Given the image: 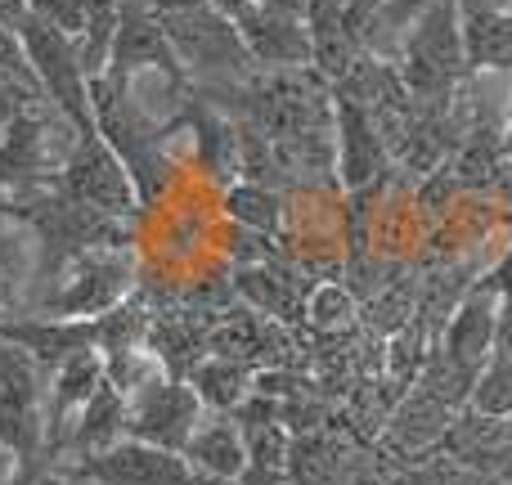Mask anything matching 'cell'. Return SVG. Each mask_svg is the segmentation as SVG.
<instances>
[{"mask_svg":"<svg viewBox=\"0 0 512 485\" xmlns=\"http://www.w3.org/2000/svg\"><path fill=\"white\" fill-rule=\"evenodd\" d=\"M90 113H95V131L108 140V149L126 162L140 203L153 207L162 198V189L171 185L167 135L176 131V122L153 117L149 108L131 95V81H117V77H108V72L90 81Z\"/></svg>","mask_w":512,"mask_h":485,"instance_id":"1","label":"cell"},{"mask_svg":"<svg viewBox=\"0 0 512 485\" xmlns=\"http://www.w3.org/2000/svg\"><path fill=\"white\" fill-rule=\"evenodd\" d=\"M396 72L414 104H445V99L472 77L468 54H463L459 0H432V5L409 23Z\"/></svg>","mask_w":512,"mask_h":485,"instance_id":"2","label":"cell"},{"mask_svg":"<svg viewBox=\"0 0 512 485\" xmlns=\"http://www.w3.org/2000/svg\"><path fill=\"white\" fill-rule=\"evenodd\" d=\"M162 27H167L171 45H176L180 63H185L189 81L198 90L234 86V81H248L252 72H261L248 54V45H243L239 23L230 14H221V9L203 5V9H189V14H171L162 18Z\"/></svg>","mask_w":512,"mask_h":485,"instance_id":"3","label":"cell"},{"mask_svg":"<svg viewBox=\"0 0 512 485\" xmlns=\"http://www.w3.org/2000/svg\"><path fill=\"white\" fill-rule=\"evenodd\" d=\"M135 297V256L131 247H104V252H86L59 274L54 288L32 306V315L54 319H99L113 306Z\"/></svg>","mask_w":512,"mask_h":485,"instance_id":"4","label":"cell"},{"mask_svg":"<svg viewBox=\"0 0 512 485\" xmlns=\"http://www.w3.org/2000/svg\"><path fill=\"white\" fill-rule=\"evenodd\" d=\"M18 41H23L27 63H32V72H36V81H41V90H45V99H50L54 113H59L68 126H77L81 135L95 131V113H90V77L77 59L72 36L27 14L23 27H18Z\"/></svg>","mask_w":512,"mask_h":485,"instance_id":"5","label":"cell"},{"mask_svg":"<svg viewBox=\"0 0 512 485\" xmlns=\"http://www.w3.org/2000/svg\"><path fill=\"white\" fill-rule=\"evenodd\" d=\"M54 185L68 198L86 207H99V212L117 216V221H131L140 212V194H135V180L126 171V162L108 149V140L99 131H86L68 144V158H63Z\"/></svg>","mask_w":512,"mask_h":485,"instance_id":"6","label":"cell"},{"mask_svg":"<svg viewBox=\"0 0 512 485\" xmlns=\"http://www.w3.org/2000/svg\"><path fill=\"white\" fill-rule=\"evenodd\" d=\"M198 427H203V400L185 378L153 373L144 387H135L126 396V436L131 441L185 454Z\"/></svg>","mask_w":512,"mask_h":485,"instance_id":"7","label":"cell"},{"mask_svg":"<svg viewBox=\"0 0 512 485\" xmlns=\"http://www.w3.org/2000/svg\"><path fill=\"white\" fill-rule=\"evenodd\" d=\"M68 485H194V468L185 454L176 450H158L144 441H117L104 454L63 468Z\"/></svg>","mask_w":512,"mask_h":485,"instance_id":"8","label":"cell"},{"mask_svg":"<svg viewBox=\"0 0 512 485\" xmlns=\"http://www.w3.org/2000/svg\"><path fill=\"white\" fill-rule=\"evenodd\" d=\"M149 68V72H162V77L171 81V86L189 90L194 81H189L185 63H180L176 45H171L167 27H162V18L153 14L144 0H122V18H117V41H113V59H108V77L117 81H131Z\"/></svg>","mask_w":512,"mask_h":485,"instance_id":"9","label":"cell"},{"mask_svg":"<svg viewBox=\"0 0 512 485\" xmlns=\"http://www.w3.org/2000/svg\"><path fill=\"white\" fill-rule=\"evenodd\" d=\"M333 140H337V185L346 194L382 189L391 176V149L364 104L333 95Z\"/></svg>","mask_w":512,"mask_h":485,"instance_id":"10","label":"cell"},{"mask_svg":"<svg viewBox=\"0 0 512 485\" xmlns=\"http://www.w3.org/2000/svg\"><path fill=\"white\" fill-rule=\"evenodd\" d=\"M36 279H41V243L32 225L5 212L0 216V324L32 315Z\"/></svg>","mask_w":512,"mask_h":485,"instance_id":"11","label":"cell"},{"mask_svg":"<svg viewBox=\"0 0 512 485\" xmlns=\"http://www.w3.org/2000/svg\"><path fill=\"white\" fill-rule=\"evenodd\" d=\"M499 306H504V301H499L495 292H481V288H472L468 283V292H463L459 306H454L450 328H445L441 351L450 355L463 373H472V378H481V369H486L490 355H495Z\"/></svg>","mask_w":512,"mask_h":485,"instance_id":"12","label":"cell"},{"mask_svg":"<svg viewBox=\"0 0 512 485\" xmlns=\"http://www.w3.org/2000/svg\"><path fill=\"white\" fill-rule=\"evenodd\" d=\"M0 337L14 342V346H23L45 373H54L77 351H90V346H95V319L23 315V319H5V324H0Z\"/></svg>","mask_w":512,"mask_h":485,"instance_id":"13","label":"cell"},{"mask_svg":"<svg viewBox=\"0 0 512 485\" xmlns=\"http://www.w3.org/2000/svg\"><path fill=\"white\" fill-rule=\"evenodd\" d=\"M117 441H126V391L104 378V387L90 396V405L72 418L68 436H63L59 472L72 468V463H81V459H90V454H104L108 445H117Z\"/></svg>","mask_w":512,"mask_h":485,"instance_id":"14","label":"cell"},{"mask_svg":"<svg viewBox=\"0 0 512 485\" xmlns=\"http://www.w3.org/2000/svg\"><path fill=\"white\" fill-rule=\"evenodd\" d=\"M468 72H512V5L459 0Z\"/></svg>","mask_w":512,"mask_h":485,"instance_id":"15","label":"cell"},{"mask_svg":"<svg viewBox=\"0 0 512 485\" xmlns=\"http://www.w3.org/2000/svg\"><path fill=\"white\" fill-rule=\"evenodd\" d=\"M185 459L198 477H216V481H239L248 472V441L234 414H216L207 418L194 432V441L185 445Z\"/></svg>","mask_w":512,"mask_h":485,"instance_id":"16","label":"cell"},{"mask_svg":"<svg viewBox=\"0 0 512 485\" xmlns=\"http://www.w3.org/2000/svg\"><path fill=\"white\" fill-rule=\"evenodd\" d=\"M454 423V409L441 405V400L432 396V391H409L405 405L391 414V427H387V441L400 445L405 454H418V450H432L436 441H445V432H450Z\"/></svg>","mask_w":512,"mask_h":485,"instance_id":"17","label":"cell"},{"mask_svg":"<svg viewBox=\"0 0 512 485\" xmlns=\"http://www.w3.org/2000/svg\"><path fill=\"white\" fill-rule=\"evenodd\" d=\"M252 378H256V373H252L243 360H230V355H207V360L194 364V373H189L185 382L198 391L203 409H216V414H234V409L248 405Z\"/></svg>","mask_w":512,"mask_h":485,"instance_id":"18","label":"cell"},{"mask_svg":"<svg viewBox=\"0 0 512 485\" xmlns=\"http://www.w3.org/2000/svg\"><path fill=\"white\" fill-rule=\"evenodd\" d=\"M221 216L239 230H252L261 239L283 230V194L274 185H256V180H234L221 189Z\"/></svg>","mask_w":512,"mask_h":485,"instance_id":"19","label":"cell"},{"mask_svg":"<svg viewBox=\"0 0 512 485\" xmlns=\"http://www.w3.org/2000/svg\"><path fill=\"white\" fill-rule=\"evenodd\" d=\"M468 409L486 418H508L512 414V360L508 355H490V364L481 369L477 387H472Z\"/></svg>","mask_w":512,"mask_h":485,"instance_id":"20","label":"cell"},{"mask_svg":"<svg viewBox=\"0 0 512 485\" xmlns=\"http://www.w3.org/2000/svg\"><path fill=\"white\" fill-rule=\"evenodd\" d=\"M90 9H95V0H27V14L59 27V32H68V36H77L81 27H86Z\"/></svg>","mask_w":512,"mask_h":485,"instance_id":"21","label":"cell"},{"mask_svg":"<svg viewBox=\"0 0 512 485\" xmlns=\"http://www.w3.org/2000/svg\"><path fill=\"white\" fill-rule=\"evenodd\" d=\"M337 306H355V297L342 288V283H324V288H315V292H310V306H306L310 310V324L324 328V333H328V328L351 324L346 315H337Z\"/></svg>","mask_w":512,"mask_h":485,"instance_id":"22","label":"cell"},{"mask_svg":"<svg viewBox=\"0 0 512 485\" xmlns=\"http://www.w3.org/2000/svg\"><path fill=\"white\" fill-rule=\"evenodd\" d=\"M472 288H481V292H495L499 301H508L512 297V243H508V252L499 256L495 265H490L481 279H472Z\"/></svg>","mask_w":512,"mask_h":485,"instance_id":"23","label":"cell"},{"mask_svg":"<svg viewBox=\"0 0 512 485\" xmlns=\"http://www.w3.org/2000/svg\"><path fill=\"white\" fill-rule=\"evenodd\" d=\"M495 355H508L512 360V297L499 306V333H495Z\"/></svg>","mask_w":512,"mask_h":485,"instance_id":"24","label":"cell"},{"mask_svg":"<svg viewBox=\"0 0 512 485\" xmlns=\"http://www.w3.org/2000/svg\"><path fill=\"white\" fill-rule=\"evenodd\" d=\"M144 5H149L158 18H171V14H189V9H203V5H212V0H144Z\"/></svg>","mask_w":512,"mask_h":485,"instance_id":"25","label":"cell"},{"mask_svg":"<svg viewBox=\"0 0 512 485\" xmlns=\"http://www.w3.org/2000/svg\"><path fill=\"white\" fill-rule=\"evenodd\" d=\"M495 144H499V162H504V167H512V117H508L504 126H499Z\"/></svg>","mask_w":512,"mask_h":485,"instance_id":"26","label":"cell"},{"mask_svg":"<svg viewBox=\"0 0 512 485\" xmlns=\"http://www.w3.org/2000/svg\"><path fill=\"white\" fill-rule=\"evenodd\" d=\"M256 0H212V9H221V14H230V18H239L243 9H252Z\"/></svg>","mask_w":512,"mask_h":485,"instance_id":"27","label":"cell"},{"mask_svg":"<svg viewBox=\"0 0 512 485\" xmlns=\"http://www.w3.org/2000/svg\"><path fill=\"white\" fill-rule=\"evenodd\" d=\"M14 468H18V463H14V454H9L5 445H0V481H5V477H9V472H14Z\"/></svg>","mask_w":512,"mask_h":485,"instance_id":"28","label":"cell"},{"mask_svg":"<svg viewBox=\"0 0 512 485\" xmlns=\"http://www.w3.org/2000/svg\"><path fill=\"white\" fill-rule=\"evenodd\" d=\"M504 441H508V445H512V414H508V418H504Z\"/></svg>","mask_w":512,"mask_h":485,"instance_id":"29","label":"cell"},{"mask_svg":"<svg viewBox=\"0 0 512 485\" xmlns=\"http://www.w3.org/2000/svg\"><path fill=\"white\" fill-rule=\"evenodd\" d=\"M0 216H5V203H0Z\"/></svg>","mask_w":512,"mask_h":485,"instance_id":"30","label":"cell"},{"mask_svg":"<svg viewBox=\"0 0 512 485\" xmlns=\"http://www.w3.org/2000/svg\"><path fill=\"white\" fill-rule=\"evenodd\" d=\"M508 117H512V104H508Z\"/></svg>","mask_w":512,"mask_h":485,"instance_id":"31","label":"cell"}]
</instances>
